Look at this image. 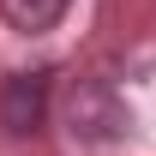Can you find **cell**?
<instances>
[{
    "mask_svg": "<svg viewBox=\"0 0 156 156\" xmlns=\"http://www.w3.org/2000/svg\"><path fill=\"white\" fill-rule=\"evenodd\" d=\"M66 132L78 144H120L132 132V102L108 78H78L66 90Z\"/></svg>",
    "mask_w": 156,
    "mask_h": 156,
    "instance_id": "obj_1",
    "label": "cell"
},
{
    "mask_svg": "<svg viewBox=\"0 0 156 156\" xmlns=\"http://www.w3.org/2000/svg\"><path fill=\"white\" fill-rule=\"evenodd\" d=\"M48 120V72H12L0 84V126L12 138H36Z\"/></svg>",
    "mask_w": 156,
    "mask_h": 156,
    "instance_id": "obj_2",
    "label": "cell"
},
{
    "mask_svg": "<svg viewBox=\"0 0 156 156\" xmlns=\"http://www.w3.org/2000/svg\"><path fill=\"white\" fill-rule=\"evenodd\" d=\"M66 12H72V0H0V18L18 36H48Z\"/></svg>",
    "mask_w": 156,
    "mask_h": 156,
    "instance_id": "obj_3",
    "label": "cell"
}]
</instances>
